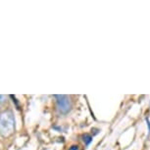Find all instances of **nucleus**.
<instances>
[{
    "label": "nucleus",
    "mask_w": 150,
    "mask_h": 150,
    "mask_svg": "<svg viewBox=\"0 0 150 150\" xmlns=\"http://www.w3.org/2000/svg\"><path fill=\"white\" fill-rule=\"evenodd\" d=\"M15 121L12 112L5 111L1 114V134L3 137H8L14 132Z\"/></svg>",
    "instance_id": "1"
},
{
    "label": "nucleus",
    "mask_w": 150,
    "mask_h": 150,
    "mask_svg": "<svg viewBox=\"0 0 150 150\" xmlns=\"http://www.w3.org/2000/svg\"><path fill=\"white\" fill-rule=\"evenodd\" d=\"M57 108L61 114H67L71 110V101L67 95H54Z\"/></svg>",
    "instance_id": "2"
},
{
    "label": "nucleus",
    "mask_w": 150,
    "mask_h": 150,
    "mask_svg": "<svg viewBox=\"0 0 150 150\" xmlns=\"http://www.w3.org/2000/svg\"><path fill=\"white\" fill-rule=\"evenodd\" d=\"M83 142L86 143V145H89L90 142L92 141V137L91 135H89V134H84L83 135Z\"/></svg>",
    "instance_id": "3"
},
{
    "label": "nucleus",
    "mask_w": 150,
    "mask_h": 150,
    "mask_svg": "<svg viewBox=\"0 0 150 150\" xmlns=\"http://www.w3.org/2000/svg\"><path fill=\"white\" fill-rule=\"evenodd\" d=\"M70 150H78V146H77V145H73V146L70 148Z\"/></svg>",
    "instance_id": "4"
}]
</instances>
